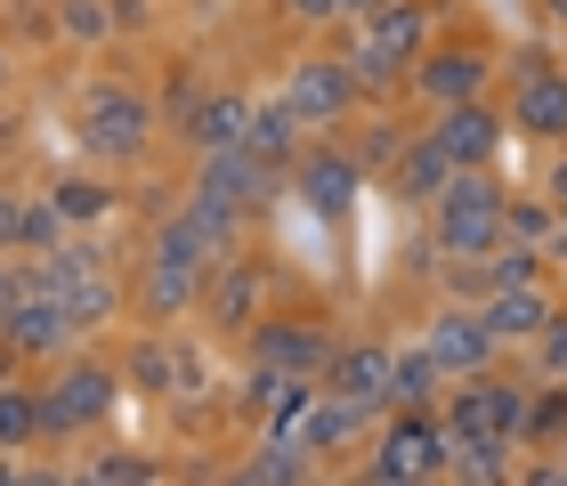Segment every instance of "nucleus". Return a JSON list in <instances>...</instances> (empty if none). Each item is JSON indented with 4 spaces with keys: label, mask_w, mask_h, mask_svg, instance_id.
<instances>
[{
    "label": "nucleus",
    "mask_w": 567,
    "mask_h": 486,
    "mask_svg": "<svg viewBox=\"0 0 567 486\" xmlns=\"http://www.w3.org/2000/svg\"><path fill=\"white\" fill-rule=\"evenodd\" d=\"M300 24H332V17H349V0H284Z\"/></svg>",
    "instance_id": "e433bc0d"
},
{
    "label": "nucleus",
    "mask_w": 567,
    "mask_h": 486,
    "mask_svg": "<svg viewBox=\"0 0 567 486\" xmlns=\"http://www.w3.org/2000/svg\"><path fill=\"white\" fill-rule=\"evenodd\" d=\"M58 300H65L73 332H90V324H106V317L122 309V285H114V276H73V285H65Z\"/></svg>",
    "instance_id": "c85d7f7f"
},
{
    "label": "nucleus",
    "mask_w": 567,
    "mask_h": 486,
    "mask_svg": "<svg viewBox=\"0 0 567 486\" xmlns=\"http://www.w3.org/2000/svg\"><path fill=\"white\" fill-rule=\"evenodd\" d=\"M398 486H446V478H398Z\"/></svg>",
    "instance_id": "09e8293b"
},
{
    "label": "nucleus",
    "mask_w": 567,
    "mask_h": 486,
    "mask_svg": "<svg viewBox=\"0 0 567 486\" xmlns=\"http://www.w3.org/2000/svg\"><path fill=\"white\" fill-rule=\"evenodd\" d=\"M17 251H24V195L0 187V260H17Z\"/></svg>",
    "instance_id": "c9c22d12"
},
{
    "label": "nucleus",
    "mask_w": 567,
    "mask_h": 486,
    "mask_svg": "<svg viewBox=\"0 0 567 486\" xmlns=\"http://www.w3.org/2000/svg\"><path fill=\"white\" fill-rule=\"evenodd\" d=\"M106 486H163V463H154V454H131V446H114V454H97L90 463Z\"/></svg>",
    "instance_id": "473e14b6"
},
{
    "label": "nucleus",
    "mask_w": 567,
    "mask_h": 486,
    "mask_svg": "<svg viewBox=\"0 0 567 486\" xmlns=\"http://www.w3.org/2000/svg\"><path fill=\"white\" fill-rule=\"evenodd\" d=\"M244 131H251V97H236V90H212V97L187 114V138L203 146V155H227V146H244Z\"/></svg>",
    "instance_id": "4be33fe9"
},
{
    "label": "nucleus",
    "mask_w": 567,
    "mask_h": 486,
    "mask_svg": "<svg viewBox=\"0 0 567 486\" xmlns=\"http://www.w3.org/2000/svg\"><path fill=\"white\" fill-rule=\"evenodd\" d=\"M551 227H559V203H551V195H511V211H503V244L544 251V244H551Z\"/></svg>",
    "instance_id": "cd10ccee"
},
{
    "label": "nucleus",
    "mask_w": 567,
    "mask_h": 486,
    "mask_svg": "<svg viewBox=\"0 0 567 486\" xmlns=\"http://www.w3.org/2000/svg\"><path fill=\"white\" fill-rule=\"evenodd\" d=\"M146 260H171V268H203V276H212V268L227 260V251H219L212 236H203V219L187 211V203H178V211H171L163 227H154V251H146Z\"/></svg>",
    "instance_id": "5701e85b"
},
{
    "label": "nucleus",
    "mask_w": 567,
    "mask_h": 486,
    "mask_svg": "<svg viewBox=\"0 0 567 486\" xmlns=\"http://www.w3.org/2000/svg\"><path fill=\"white\" fill-rule=\"evenodd\" d=\"M398 478H446V422L437 414H398L373 438V486H398Z\"/></svg>",
    "instance_id": "0eeeda50"
},
{
    "label": "nucleus",
    "mask_w": 567,
    "mask_h": 486,
    "mask_svg": "<svg viewBox=\"0 0 567 486\" xmlns=\"http://www.w3.org/2000/svg\"><path fill=\"white\" fill-rule=\"evenodd\" d=\"M122 381H138V397H171V390H178V349L146 332V341L122 356Z\"/></svg>",
    "instance_id": "bb28decb"
},
{
    "label": "nucleus",
    "mask_w": 567,
    "mask_h": 486,
    "mask_svg": "<svg viewBox=\"0 0 567 486\" xmlns=\"http://www.w3.org/2000/svg\"><path fill=\"white\" fill-rule=\"evenodd\" d=\"M527 381H567V309L535 332V349H527Z\"/></svg>",
    "instance_id": "2f4dec72"
},
{
    "label": "nucleus",
    "mask_w": 567,
    "mask_h": 486,
    "mask_svg": "<svg viewBox=\"0 0 567 486\" xmlns=\"http://www.w3.org/2000/svg\"><path fill=\"white\" fill-rule=\"evenodd\" d=\"M503 211H511L503 178L495 170H462L454 187L430 203V244L446 251V260H495L503 251Z\"/></svg>",
    "instance_id": "f257e3e1"
},
{
    "label": "nucleus",
    "mask_w": 567,
    "mask_h": 486,
    "mask_svg": "<svg viewBox=\"0 0 567 486\" xmlns=\"http://www.w3.org/2000/svg\"><path fill=\"white\" fill-rule=\"evenodd\" d=\"M430 49H437V17L422 9V0H398V9L365 17V41L341 49V58H349V73H357V90H398L405 73L430 58Z\"/></svg>",
    "instance_id": "f03ea898"
},
{
    "label": "nucleus",
    "mask_w": 567,
    "mask_h": 486,
    "mask_svg": "<svg viewBox=\"0 0 567 486\" xmlns=\"http://www.w3.org/2000/svg\"><path fill=\"white\" fill-rule=\"evenodd\" d=\"M58 33L82 41V49H106L114 41V0H58Z\"/></svg>",
    "instance_id": "c756f323"
},
{
    "label": "nucleus",
    "mask_w": 567,
    "mask_h": 486,
    "mask_svg": "<svg viewBox=\"0 0 567 486\" xmlns=\"http://www.w3.org/2000/svg\"><path fill=\"white\" fill-rule=\"evenodd\" d=\"M454 178H462V163H454V155H446V146H437V138L422 131V138H405V155H398V170H390V178H381V187H390L398 203H422V211H430V203H437V195H446V187H454Z\"/></svg>",
    "instance_id": "dca6fc26"
},
{
    "label": "nucleus",
    "mask_w": 567,
    "mask_h": 486,
    "mask_svg": "<svg viewBox=\"0 0 567 486\" xmlns=\"http://www.w3.org/2000/svg\"><path fill=\"white\" fill-rule=\"evenodd\" d=\"M511 122H519L527 138H567V73H559V65H544V73H519Z\"/></svg>",
    "instance_id": "6ab92c4d"
},
{
    "label": "nucleus",
    "mask_w": 567,
    "mask_h": 486,
    "mask_svg": "<svg viewBox=\"0 0 567 486\" xmlns=\"http://www.w3.org/2000/svg\"><path fill=\"white\" fill-rule=\"evenodd\" d=\"M65 244V211H58V203H24V251H17V260H49V251H58Z\"/></svg>",
    "instance_id": "7c9ffc66"
},
{
    "label": "nucleus",
    "mask_w": 567,
    "mask_h": 486,
    "mask_svg": "<svg viewBox=\"0 0 567 486\" xmlns=\"http://www.w3.org/2000/svg\"><path fill=\"white\" fill-rule=\"evenodd\" d=\"M82 146L90 155H106V163H138L146 155V138H154V106L138 90H122V82H97L90 97H82Z\"/></svg>",
    "instance_id": "20e7f679"
},
{
    "label": "nucleus",
    "mask_w": 567,
    "mask_h": 486,
    "mask_svg": "<svg viewBox=\"0 0 567 486\" xmlns=\"http://www.w3.org/2000/svg\"><path fill=\"white\" fill-rule=\"evenodd\" d=\"M178 390H212V365L195 349H178Z\"/></svg>",
    "instance_id": "58836bf2"
},
{
    "label": "nucleus",
    "mask_w": 567,
    "mask_h": 486,
    "mask_svg": "<svg viewBox=\"0 0 567 486\" xmlns=\"http://www.w3.org/2000/svg\"><path fill=\"white\" fill-rule=\"evenodd\" d=\"M33 486H73V471H33Z\"/></svg>",
    "instance_id": "49530a36"
},
{
    "label": "nucleus",
    "mask_w": 567,
    "mask_h": 486,
    "mask_svg": "<svg viewBox=\"0 0 567 486\" xmlns=\"http://www.w3.org/2000/svg\"><path fill=\"white\" fill-rule=\"evenodd\" d=\"M131 24H146V0H114V33H131Z\"/></svg>",
    "instance_id": "ea45409f"
},
{
    "label": "nucleus",
    "mask_w": 567,
    "mask_h": 486,
    "mask_svg": "<svg viewBox=\"0 0 567 486\" xmlns=\"http://www.w3.org/2000/svg\"><path fill=\"white\" fill-rule=\"evenodd\" d=\"M203 285H212V276L203 268H171V260H146L138 268V309L154 317V324H178L203 300Z\"/></svg>",
    "instance_id": "aec40b11"
},
{
    "label": "nucleus",
    "mask_w": 567,
    "mask_h": 486,
    "mask_svg": "<svg viewBox=\"0 0 567 486\" xmlns=\"http://www.w3.org/2000/svg\"><path fill=\"white\" fill-rule=\"evenodd\" d=\"M0 486H33V471H24L17 454H0Z\"/></svg>",
    "instance_id": "a19ab883"
},
{
    "label": "nucleus",
    "mask_w": 567,
    "mask_h": 486,
    "mask_svg": "<svg viewBox=\"0 0 567 486\" xmlns=\"http://www.w3.org/2000/svg\"><path fill=\"white\" fill-rule=\"evenodd\" d=\"M300 122H292V106H284V97H276V106H251V131H244V155H260L268 170H292L300 163Z\"/></svg>",
    "instance_id": "b1692460"
},
{
    "label": "nucleus",
    "mask_w": 567,
    "mask_h": 486,
    "mask_svg": "<svg viewBox=\"0 0 567 486\" xmlns=\"http://www.w3.org/2000/svg\"><path fill=\"white\" fill-rule=\"evenodd\" d=\"M405 82H414V97H422L430 114L471 106V97H486V49H430Z\"/></svg>",
    "instance_id": "9d476101"
},
{
    "label": "nucleus",
    "mask_w": 567,
    "mask_h": 486,
    "mask_svg": "<svg viewBox=\"0 0 567 486\" xmlns=\"http://www.w3.org/2000/svg\"><path fill=\"white\" fill-rule=\"evenodd\" d=\"M244 341H251V365H260V373H284V381H324L332 356H341L317 324H292V317H260Z\"/></svg>",
    "instance_id": "6e6552de"
},
{
    "label": "nucleus",
    "mask_w": 567,
    "mask_h": 486,
    "mask_svg": "<svg viewBox=\"0 0 567 486\" xmlns=\"http://www.w3.org/2000/svg\"><path fill=\"white\" fill-rule=\"evenodd\" d=\"M349 9H357V17H381V9H398V0H349Z\"/></svg>",
    "instance_id": "a18cd8bd"
},
{
    "label": "nucleus",
    "mask_w": 567,
    "mask_h": 486,
    "mask_svg": "<svg viewBox=\"0 0 567 486\" xmlns=\"http://www.w3.org/2000/svg\"><path fill=\"white\" fill-rule=\"evenodd\" d=\"M478 317H486V332H495L503 349H535V332H544V324L559 317V300H551L544 285H519V292L478 300Z\"/></svg>",
    "instance_id": "f3484780"
},
{
    "label": "nucleus",
    "mask_w": 567,
    "mask_h": 486,
    "mask_svg": "<svg viewBox=\"0 0 567 486\" xmlns=\"http://www.w3.org/2000/svg\"><path fill=\"white\" fill-rule=\"evenodd\" d=\"M73 486H106V478H97V471H73Z\"/></svg>",
    "instance_id": "de8ad7c7"
},
{
    "label": "nucleus",
    "mask_w": 567,
    "mask_h": 486,
    "mask_svg": "<svg viewBox=\"0 0 567 486\" xmlns=\"http://www.w3.org/2000/svg\"><path fill=\"white\" fill-rule=\"evenodd\" d=\"M227 486H268V478H260V463H244V471H236V478H227Z\"/></svg>",
    "instance_id": "37998d69"
},
{
    "label": "nucleus",
    "mask_w": 567,
    "mask_h": 486,
    "mask_svg": "<svg viewBox=\"0 0 567 486\" xmlns=\"http://www.w3.org/2000/svg\"><path fill=\"white\" fill-rule=\"evenodd\" d=\"M390 381H398V349H381V341H357L332 356V373H324V390L332 397H357V405H373V414H390Z\"/></svg>",
    "instance_id": "2eb2a0df"
},
{
    "label": "nucleus",
    "mask_w": 567,
    "mask_h": 486,
    "mask_svg": "<svg viewBox=\"0 0 567 486\" xmlns=\"http://www.w3.org/2000/svg\"><path fill=\"white\" fill-rule=\"evenodd\" d=\"M114 397H122V381L97 365V356H65V365L49 373V390H41V430L49 438H90V430L114 422Z\"/></svg>",
    "instance_id": "7ed1b4c3"
},
{
    "label": "nucleus",
    "mask_w": 567,
    "mask_h": 486,
    "mask_svg": "<svg viewBox=\"0 0 567 486\" xmlns=\"http://www.w3.org/2000/svg\"><path fill=\"white\" fill-rule=\"evenodd\" d=\"M49 203L65 211V227H73V219H106V211H114V195H106V187H90V178H58V187H49Z\"/></svg>",
    "instance_id": "72a5a7b5"
},
{
    "label": "nucleus",
    "mask_w": 567,
    "mask_h": 486,
    "mask_svg": "<svg viewBox=\"0 0 567 486\" xmlns=\"http://www.w3.org/2000/svg\"><path fill=\"white\" fill-rule=\"evenodd\" d=\"M41 390H24V381H0V454H24L41 446Z\"/></svg>",
    "instance_id": "393cba45"
},
{
    "label": "nucleus",
    "mask_w": 567,
    "mask_h": 486,
    "mask_svg": "<svg viewBox=\"0 0 567 486\" xmlns=\"http://www.w3.org/2000/svg\"><path fill=\"white\" fill-rule=\"evenodd\" d=\"M430 138L446 146V155H454L462 170H495V155H503V114L486 106V97H471V106L430 114Z\"/></svg>",
    "instance_id": "ddd939ff"
},
{
    "label": "nucleus",
    "mask_w": 567,
    "mask_h": 486,
    "mask_svg": "<svg viewBox=\"0 0 567 486\" xmlns=\"http://www.w3.org/2000/svg\"><path fill=\"white\" fill-rule=\"evenodd\" d=\"M260 300H268V260H219L212 285H203V317L219 332H251L260 324Z\"/></svg>",
    "instance_id": "9b49d317"
},
{
    "label": "nucleus",
    "mask_w": 567,
    "mask_h": 486,
    "mask_svg": "<svg viewBox=\"0 0 567 486\" xmlns=\"http://www.w3.org/2000/svg\"><path fill=\"white\" fill-rule=\"evenodd\" d=\"M24 300V260H0V317Z\"/></svg>",
    "instance_id": "4c0bfd02"
},
{
    "label": "nucleus",
    "mask_w": 567,
    "mask_h": 486,
    "mask_svg": "<svg viewBox=\"0 0 567 486\" xmlns=\"http://www.w3.org/2000/svg\"><path fill=\"white\" fill-rule=\"evenodd\" d=\"M551 203H559V211H567V163L551 170Z\"/></svg>",
    "instance_id": "c03bdc74"
},
{
    "label": "nucleus",
    "mask_w": 567,
    "mask_h": 486,
    "mask_svg": "<svg viewBox=\"0 0 567 486\" xmlns=\"http://www.w3.org/2000/svg\"><path fill=\"white\" fill-rule=\"evenodd\" d=\"M0 349L9 356H65L73 349V317L58 292H24L9 317H0Z\"/></svg>",
    "instance_id": "f8f14e48"
},
{
    "label": "nucleus",
    "mask_w": 567,
    "mask_h": 486,
    "mask_svg": "<svg viewBox=\"0 0 567 486\" xmlns=\"http://www.w3.org/2000/svg\"><path fill=\"white\" fill-rule=\"evenodd\" d=\"M284 106H292L300 131H341L357 114V73L349 58H300L292 82H284Z\"/></svg>",
    "instance_id": "423d86ee"
},
{
    "label": "nucleus",
    "mask_w": 567,
    "mask_h": 486,
    "mask_svg": "<svg viewBox=\"0 0 567 486\" xmlns=\"http://www.w3.org/2000/svg\"><path fill=\"white\" fill-rule=\"evenodd\" d=\"M300 203L317 219H349V203H357V178H365V163L341 155V146H317V155H300Z\"/></svg>",
    "instance_id": "4468645a"
},
{
    "label": "nucleus",
    "mask_w": 567,
    "mask_h": 486,
    "mask_svg": "<svg viewBox=\"0 0 567 486\" xmlns=\"http://www.w3.org/2000/svg\"><path fill=\"white\" fill-rule=\"evenodd\" d=\"M422 349L437 356V365H446V381H495V373H503V341L486 332V317H478V309H462V300L430 317Z\"/></svg>",
    "instance_id": "39448f33"
},
{
    "label": "nucleus",
    "mask_w": 567,
    "mask_h": 486,
    "mask_svg": "<svg viewBox=\"0 0 567 486\" xmlns=\"http://www.w3.org/2000/svg\"><path fill=\"white\" fill-rule=\"evenodd\" d=\"M527 446L535 454H567V381H535V397H527Z\"/></svg>",
    "instance_id": "a878e982"
},
{
    "label": "nucleus",
    "mask_w": 567,
    "mask_h": 486,
    "mask_svg": "<svg viewBox=\"0 0 567 486\" xmlns=\"http://www.w3.org/2000/svg\"><path fill=\"white\" fill-rule=\"evenodd\" d=\"M373 422H381L373 405H357V397H332V390H324V397L300 414V438H292V446H308V454H341V446L365 438Z\"/></svg>",
    "instance_id": "a211bd4d"
},
{
    "label": "nucleus",
    "mask_w": 567,
    "mask_h": 486,
    "mask_svg": "<svg viewBox=\"0 0 567 486\" xmlns=\"http://www.w3.org/2000/svg\"><path fill=\"white\" fill-rule=\"evenodd\" d=\"M486 268H495V292L544 285V251H519V244H503V251H495V260H486Z\"/></svg>",
    "instance_id": "f704fd0d"
},
{
    "label": "nucleus",
    "mask_w": 567,
    "mask_h": 486,
    "mask_svg": "<svg viewBox=\"0 0 567 486\" xmlns=\"http://www.w3.org/2000/svg\"><path fill=\"white\" fill-rule=\"evenodd\" d=\"M446 365L430 349H398V381H390V414H437L446 405Z\"/></svg>",
    "instance_id": "412c9836"
},
{
    "label": "nucleus",
    "mask_w": 567,
    "mask_h": 486,
    "mask_svg": "<svg viewBox=\"0 0 567 486\" xmlns=\"http://www.w3.org/2000/svg\"><path fill=\"white\" fill-rule=\"evenodd\" d=\"M276 178H284V170H268L260 155H244V146H227V155H203V170H195V195H219L227 211L260 219V211H268V195H276Z\"/></svg>",
    "instance_id": "1a4fd4ad"
},
{
    "label": "nucleus",
    "mask_w": 567,
    "mask_h": 486,
    "mask_svg": "<svg viewBox=\"0 0 567 486\" xmlns=\"http://www.w3.org/2000/svg\"><path fill=\"white\" fill-rule=\"evenodd\" d=\"M544 260H567V211H559V227H551V244H544Z\"/></svg>",
    "instance_id": "79ce46f5"
}]
</instances>
